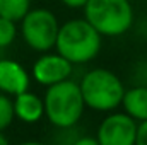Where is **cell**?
<instances>
[{
    "label": "cell",
    "mask_w": 147,
    "mask_h": 145,
    "mask_svg": "<svg viewBox=\"0 0 147 145\" xmlns=\"http://www.w3.org/2000/svg\"><path fill=\"white\" fill-rule=\"evenodd\" d=\"M101 46H103V36L84 17L70 19L60 24L55 51H58L74 65H84L92 62L99 55Z\"/></svg>",
    "instance_id": "6da1fadb"
},
{
    "label": "cell",
    "mask_w": 147,
    "mask_h": 145,
    "mask_svg": "<svg viewBox=\"0 0 147 145\" xmlns=\"http://www.w3.org/2000/svg\"><path fill=\"white\" fill-rule=\"evenodd\" d=\"M43 103H45V116L58 130L75 126L86 111L80 85L72 79L46 87Z\"/></svg>",
    "instance_id": "7a4b0ae2"
},
{
    "label": "cell",
    "mask_w": 147,
    "mask_h": 145,
    "mask_svg": "<svg viewBox=\"0 0 147 145\" xmlns=\"http://www.w3.org/2000/svg\"><path fill=\"white\" fill-rule=\"evenodd\" d=\"M79 85L86 108L99 113H111L118 109L127 91L121 79L108 68H92L86 72Z\"/></svg>",
    "instance_id": "3957f363"
},
{
    "label": "cell",
    "mask_w": 147,
    "mask_h": 145,
    "mask_svg": "<svg viewBox=\"0 0 147 145\" xmlns=\"http://www.w3.org/2000/svg\"><path fill=\"white\" fill-rule=\"evenodd\" d=\"M82 10L84 19L103 38H118L128 33L135 21L130 0H89Z\"/></svg>",
    "instance_id": "277c9868"
},
{
    "label": "cell",
    "mask_w": 147,
    "mask_h": 145,
    "mask_svg": "<svg viewBox=\"0 0 147 145\" xmlns=\"http://www.w3.org/2000/svg\"><path fill=\"white\" fill-rule=\"evenodd\" d=\"M60 31L58 17L53 14V10L36 7L21 19L19 22V34L22 41L38 53H46L55 50L57 36Z\"/></svg>",
    "instance_id": "5b68a950"
},
{
    "label": "cell",
    "mask_w": 147,
    "mask_h": 145,
    "mask_svg": "<svg viewBox=\"0 0 147 145\" xmlns=\"http://www.w3.org/2000/svg\"><path fill=\"white\" fill-rule=\"evenodd\" d=\"M137 125L125 111H111L99 123L96 138L99 145H135Z\"/></svg>",
    "instance_id": "8992f818"
},
{
    "label": "cell",
    "mask_w": 147,
    "mask_h": 145,
    "mask_svg": "<svg viewBox=\"0 0 147 145\" xmlns=\"http://www.w3.org/2000/svg\"><path fill=\"white\" fill-rule=\"evenodd\" d=\"M72 62H69L58 51H46V53H41L34 60L33 68H31V77L39 85L50 87L63 80H69L72 77Z\"/></svg>",
    "instance_id": "52a82bcc"
},
{
    "label": "cell",
    "mask_w": 147,
    "mask_h": 145,
    "mask_svg": "<svg viewBox=\"0 0 147 145\" xmlns=\"http://www.w3.org/2000/svg\"><path fill=\"white\" fill-rule=\"evenodd\" d=\"M31 75L16 60L0 58V92L7 96H17L24 91H29Z\"/></svg>",
    "instance_id": "ba28073f"
},
{
    "label": "cell",
    "mask_w": 147,
    "mask_h": 145,
    "mask_svg": "<svg viewBox=\"0 0 147 145\" xmlns=\"http://www.w3.org/2000/svg\"><path fill=\"white\" fill-rule=\"evenodd\" d=\"M14 111L16 118L24 123H36L45 116V103L43 97L31 91H24L17 96H14Z\"/></svg>",
    "instance_id": "9c48e42d"
},
{
    "label": "cell",
    "mask_w": 147,
    "mask_h": 145,
    "mask_svg": "<svg viewBox=\"0 0 147 145\" xmlns=\"http://www.w3.org/2000/svg\"><path fill=\"white\" fill-rule=\"evenodd\" d=\"M123 111L132 116L137 123L147 119V85H134L125 91L123 101H121Z\"/></svg>",
    "instance_id": "30bf717a"
},
{
    "label": "cell",
    "mask_w": 147,
    "mask_h": 145,
    "mask_svg": "<svg viewBox=\"0 0 147 145\" xmlns=\"http://www.w3.org/2000/svg\"><path fill=\"white\" fill-rule=\"evenodd\" d=\"M31 10V0H0V17L21 22V19Z\"/></svg>",
    "instance_id": "8fae6325"
},
{
    "label": "cell",
    "mask_w": 147,
    "mask_h": 145,
    "mask_svg": "<svg viewBox=\"0 0 147 145\" xmlns=\"http://www.w3.org/2000/svg\"><path fill=\"white\" fill-rule=\"evenodd\" d=\"M19 34V26L16 21L0 17V50L9 48Z\"/></svg>",
    "instance_id": "7c38bea8"
},
{
    "label": "cell",
    "mask_w": 147,
    "mask_h": 145,
    "mask_svg": "<svg viewBox=\"0 0 147 145\" xmlns=\"http://www.w3.org/2000/svg\"><path fill=\"white\" fill-rule=\"evenodd\" d=\"M14 119H16L14 99L3 92H0V132L7 130Z\"/></svg>",
    "instance_id": "4fadbf2b"
},
{
    "label": "cell",
    "mask_w": 147,
    "mask_h": 145,
    "mask_svg": "<svg viewBox=\"0 0 147 145\" xmlns=\"http://www.w3.org/2000/svg\"><path fill=\"white\" fill-rule=\"evenodd\" d=\"M135 145H147V119L146 121H140V123L137 125Z\"/></svg>",
    "instance_id": "5bb4252c"
},
{
    "label": "cell",
    "mask_w": 147,
    "mask_h": 145,
    "mask_svg": "<svg viewBox=\"0 0 147 145\" xmlns=\"http://www.w3.org/2000/svg\"><path fill=\"white\" fill-rule=\"evenodd\" d=\"M135 80L137 85H147V62L139 63V67L135 68Z\"/></svg>",
    "instance_id": "9a60e30c"
},
{
    "label": "cell",
    "mask_w": 147,
    "mask_h": 145,
    "mask_svg": "<svg viewBox=\"0 0 147 145\" xmlns=\"http://www.w3.org/2000/svg\"><path fill=\"white\" fill-rule=\"evenodd\" d=\"M72 145H99L96 137H89V135H82V137H77L72 142Z\"/></svg>",
    "instance_id": "2e32d148"
},
{
    "label": "cell",
    "mask_w": 147,
    "mask_h": 145,
    "mask_svg": "<svg viewBox=\"0 0 147 145\" xmlns=\"http://www.w3.org/2000/svg\"><path fill=\"white\" fill-rule=\"evenodd\" d=\"M60 2H62L65 7L77 10V9H84V7H86V3H87L89 0H60Z\"/></svg>",
    "instance_id": "e0dca14e"
},
{
    "label": "cell",
    "mask_w": 147,
    "mask_h": 145,
    "mask_svg": "<svg viewBox=\"0 0 147 145\" xmlns=\"http://www.w3.org/2000/svg\"><path fill=\"white\" fill-rule=\"evenodd\" d=\"M0 145H10L9 140H7V137L3 135V132H0Z\"/></svg>",
    "instance_id": "ac0fdd59"
},
{
    "label": "cell",
    "mask_w": 147,
    "mask_h": 145,
    "mask_svg": "<svg viewBox=\"0 0 147 145\" xmlns=\"http://www.w3.org/2000/svg\"><path fill=\"white\" fill-rule=\"evenodd\" d=\"M19 145H46V144H43V142H22Z\"/></svg>",
    "instance_id": "d6986e66"
}]
</instances>
